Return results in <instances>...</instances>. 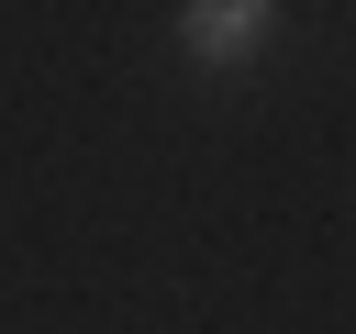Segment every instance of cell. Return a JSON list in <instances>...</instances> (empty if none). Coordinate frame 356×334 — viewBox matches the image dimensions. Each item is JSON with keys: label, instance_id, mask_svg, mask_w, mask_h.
Wrapping results in <instances>:
<instances>
[{"label": "cell", "instance_id": "6da1fadb", "mask_svg": "<svg viewBox=\"0 0 356 334\" xmlns=\"http://www.w3.org/2000/svg\"><path fill=\"white\" fill-rule=\"evenodd\" d=\"M278 33V0H200V11H178V45L200 56V67H234V56H256Z\"/></svg>", "mask_w": 356, "mask_h": 334}]
</instances>
